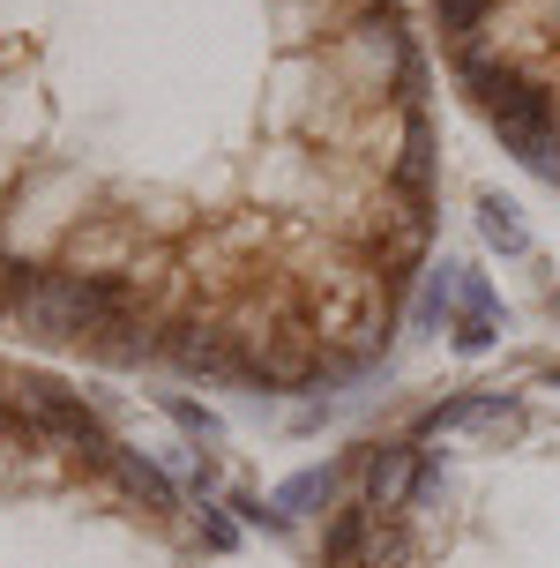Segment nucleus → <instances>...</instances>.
Wrapping results in <instances>:
<instances>
[{
  "mask_svg": "<svg viewBox=\"0 0 560 568\" xmlns=\"http://www.w3.org/2000/svg\"><path fill=\"white\" fill-rule=\"evenodd\" d=\"M307 568H560V352L366 426L329 471Z\"/></svg>",
  "mask_w": 560,
  "mask_h": 568,
  "instance_id": "f03ea898",
  "label": "nucleus"
},
{
  "mask_svg": "<svg viewBox=\"0 0 560 568\" xmlns=\"http://www.w3.org/2000/svg\"><path fill=\"white\" fill-rule=\"evenodd\" d=\"M456 105L560 195V0H426Z\"/></svg>",
  "mask_w": 560,
  "mask_h": 568,
  "instance_id": "20e7f679",
  "label": "nucleus"
},
{
  "mask_svg": "<svg viewBox=\"0 0 560 568\" xmlns=\"http://www.w3.org/2000/svg\"><path fill=\"white\" fill-rule=\"evenodd\" d=\"M240 539L83 382L0 352V568H232Z\"/></svg>",
  "mask_w": 560,
  "mask_h": 568,
  "instance_id": "7ed1b4c3",
  "label": "nucleus"
},
{
  "mask_svg": "<svg viewBox=\"0 0 560 568\" xmlns=\"http://www.w3.org/2000/svg\"><path fill=\"white\" fill-rule=\"evenodd\" d=\"M434 240L411 0H0V337L322 397L396 352Z\"/></svg>",
  "mask_w": 560,
  "mask_h": 568,
  "instance_id": "f257e3e1",
  "label": "nucleus"
}]
</instances>
